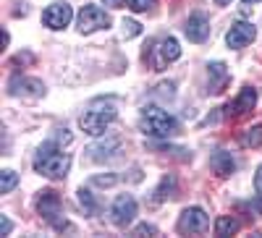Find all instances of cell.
<instances>
[{"label":"cell","instance_id":"obj_28","mask_svg":"<svg viewBox=\"0 0 262 238\" xmlns=\"http://www.w3.org/2000/svg\"><path fill=\"white\" fill-rule=\"evenodd\" d=\"M254 191H257V197H262V165L257 168V176H254Z\"/></svg>","mask_w":262,"mask_h":238},{"label":"cell","instance_id":"obj_26","mask_svg":"<svg viewBox=\"0 0 262 238\" xmlns=\"http://www.w3.org/2000/svg\"><path fill=\"white\" fill-rule=\"evenodd\" d=\"M71 139H74V136H71V134H69V131H66V128H63V131H58V134H55V139H53V141L63 147V144H71Z\"/></svg>","mask_w":262,"mask_h":238},{"label":"cell","instance_id":"obj_7","mask_svg":"<svg viewBox=\"0 0 262 238\" xmlns=\"http://www.w3.org/2000/svg\"><path fill=\"white\" fill-rule=\"evenodd\" d=\"M8 94L11 97H29V100H39L45 97V84L39 79H29V76H11L8 79Z\"/></svg>","mask_w":262,"mask_h":238},{"label":"cell","instance_id":"obj_9","mask_svg":"<svg viewBox=\"0 0 262 238\" xmlns=\"http://www.w3.org/2000/svg\"><path fill=\"white\" fill-rule=\"evenodd\" d=\"M137 218V199L131 197V194H121V197H116L113 207H111V220L116 228H126L131 225Z\"/></svg>","mask_w":262,"mask_h":238},{"label":"cell","instance_id":"obj_10","mask_svg":"<svg viewBox=\"0 0 262 238\" xmlns=\"http://www.w3.org/2000/svg\"><path fill=\"white\" fill-rule=\"evenodd\" d=\"M71 18H74V8L66 3H53L45 8V13H42V24H45L48 29H63V27H69L71 24Z\"/></svg>","mask_w":262,"mask_h":238},{"label":"cell","instance_id":"obj_5","mask_svg":"<svg viewBox=\"0 0 262 238\" xmlns=\"http://www.w3.org/2000/svg\"><path fill=\"white\" fill-rule=\"evenodd\" d=\"M111 27V16H107L100 6H84L76 16V29L79 34H92L97 29H107Z\"/></svg>","mask_w":262,"mask_h":238},{"label":"cell","instance_id":"obj_11","mask_svg":"<svg viewBox=\"0 0 262 238\" xmlns=\"http://www.w3.org/2000/svg\"><path fill=\"white\" fill-rule=\"evenodd\" d=\"M254 37H257V29L249 24V21H236L226 34V45L231 50H242V47L249 45V42H254Z\"/></svg>","mask_w":262,"mask_h":238},{"label":"cell","instance_id":"obj_16","mask_svg":"<svg viewBox=\"0 0 262 238\" xmlns=\"http://www.w3.org/2000/svg\"><path fill=\"white\" fill-rule=\"evenodd\" d=\"M210 168H212V173H217V176H231V173L236 170V160L231 157V152H226V149H217V152L210 157Z\"/></svg>","mask_w":262,"mask_h":238},{"label":"cell","instance_id":"obj_14","mask_svg":"<svg viewBox=\"0 0 262 238\" xmlns=\"http://www.w3.org/2000/svg\"><path fill=\"white\" fill-rule=\"evenodd\" d=\"M118 147H121V139H118V136H111V139H105V141H100V144L86 147V157H90V160H97V162L111 160V157L118 152Z\"/></svg>","mask_w":262,"mask_h":238},{"label":"cell","instance_id":"obj_8","mask_svg":"<svg viewBox=\"0 0 262 238\" xmlns=\"http://www.w3.org/2000/svg\"><path fill=\"white\" fill-rule=\"evenodd\" d=\"M207 225H210V218H207V212H205L202 207H186V209L181 212L176 228H179V233H184V235H194V233L207 230Z\"/></svg>","mask_w":262,"mask_h":238},{"label":"cell","instance_id":"obj_19","mask_svg":"<svg viewBox=\"0 0 262 238\" xmlns=\"http://www.w3.org/2000/svg\"><path fill=\"white\" fill-rule=\"evenodd\" d=\"M238 230V220L236 218H217L215 220V235H233Z\"/></svg>","mask_w":262,"mask_h":238},{"label":"cell","instance_id":"obj_24","mask_svg":"<svg viewBox=\"0 0 262 238\" xmlns=\"http://www.w3.org/2000/svg\"><path fill=\"white\" fill-rule=\"evenodd\" d=\"M131 235H158V228L149 225V223H142V225H137L134 230H131Z\"/></svg>","mask_w":262,"mask_h":238},{"label":"cell","instance_id":"obj_6","mask_svg":"<svg viewBox=\"0 0 262 238\" xmlns=\"http://www.w3.org/2000/svg\"><path fill=\"white\" fill-rule=\"evenodd\" d=\"M116 121V110L113 107H105V110H86L81 118H79V126L84 134L90 136H100L105 134V128Z\"/></svg>","mask_w":262,"mask_h":238},{"label":"cell","instance_id":"obj_3","mask_svg":"<svg viewBox=\"0 0 262 238\" xmlns=\"http://www.w3.org/2000/svg\"><path fill=\"white\" fill-rule=\"evenodd\" d=\"M181 58V45L176 37H163V39H155L152 45L144 50V60L149 63L152 71H163L168 63L179 60Z\"/></svg>","mask_w":262,"mask_h":238},{"label":"cell","instance_id":"obj_15","mask_svg":"<svg viewBox=\"0 0 262 238\" xmlns=\"http://www.w3.org/2000/svg\"><path fill=\"white\" fill-rule=\"evenodd\" d=\"M254 105H257V89H252V86H244V89L238 92V97L233 100V105H228V113L244 115V113L252 110Z\"/></svg>","mask_w":262,"mask_h":238},{"label":"cell","instance_id":"obj_21","mask_svg":"<svg viewBox=\"0 0 262 238\" xmlns=\"http://www.w3.org/2000/svg\"><path fill=\"white\" fill-rule=\"evenodd\" d=\"M16 183H18V176L13 170H3V173H0V194H11L16 188Z\"/></svg>","mask_w":262,"mask_h":238},{"label":"cell","instance_id":"obj_1","mask_svg":"<svg viewBox=\"0 0 262 238\" xmlns=\"http://www.w3.org/2000/svg\"><path fill=\"white\" fill-rule=\"evenodd\" d=\"M69 168H71V157L69 152H63V147L55 141H48L45 147L37 149V157H34V170L45 178L60 181L69 176Z\"/></svg>","mask_w":262,"mask_h":238},{"label":"cell","instance_id":"obj_20","mask_svg":"<svg viewBox=\"0 0 262 238\" xmlns=\"http://www.w3.org/2000/svg\"><path fill=\"white\" fill-rule=\"evenodd\" d=\"M242 147H262V123L247 128L242 134Z\"/></svg>","mask_w":262,"mask_h":238},{"label":"cell","instance_id":"obj_25","mask_svg":"<svg viewBox=\"0 0 262 238\" xmlns=\"http://www.w3.org/2000/svg\"><path fill=\"white\" fill-rule=\"evenodd\" d=\"M116 181H118L116 176H95V178H92L95 186H113Z\"/></svg>","mask_w":262,"mask_h":238},{"label":"cell","instance_id":"obj_30","mask_svg":"<svg viewBox=\"0 0 262 238\" xmlns=\"http://www.w3.org/2000/svg\"><path fill=\"white\" fill-rule=\"evenodd\" d=\"M231 0H215V6H228Z\"/></svg>","mask_w":262,"mask_h":238},{"label":"cell","instance_id":"obj_31","mask_svg":"<svg viewBox=\"0 0 262 238\" xmlns=\"http://www.w3.org/2000/svg\"><path fill=\"white\" fill-rule=\"evenodd\" d=\"M244 3H259V0H244Z\"/></svg>","mask_w":262,"mask_h":238},{"label":"cell","instance_id":"obj_18","mask_svg":"<svg viewBox=\"0 0 262 238\" xmlns=\"http://www.w3.org/2000/svg\"><path fill=\"white\" fill-rule=\"evenodd\" d=\"M76 199H79L84 215H90V218L100 212V202H97V197H95L90 188H79V191H76Z\"/></svg>","mask_w":262,"mask_h":238},{"label":"cell","instance_id":"obj_27","mask_svg":"<svg viewBox=\"0 0 262 238\" xmlns=\"http://www.w3.org/2000/svg\"><path fill=\"white\" fill-rule=\"evenodd\" d=\"M11 220H8V215H0V235H8L11 233Z\"/></svg>","mask_w":262,"mask_h":238},{"label":"cell","instance_id":"obj_4","mask_svg":"<svg viewBox=\"0 0 262 238\" xmlns=\"http://www.w3.org/2000/svg\"><path fill=\"white\" fill-rule=\"evenodd\" d=\"M60 207H63V204H60V197H58L53 188L39 191V197H37V212H39L55 230H69V233H74L76 228L60 215Z\"/></svg>","mask_w":262,"mask_h":238},{"label":"cell","instance_id":"obj_29","mask_svg":"<svg viewBox=\"0 0 262 238\" xmlns=\"http://www.w3.org/2000/svg\"><path fill=\"white\" fill-rule=\"evenodd\" d=\"M105 6H111V8H123L126 6V0H102Z\"/></svg>","mask_w":262,"mask_h":238},{"label":"cell","instance_id":"obj_13","mask_svg":"<svg viewBox=\"0 0 262 238\" xmlns=\"http://www.w3.org/2000/svg\"><path fill=\"white\" fill-rule=\"evenodd\" d=\"M184 34L191 39V42H205L210 37V21L205 13H191L184 24Z\"/></svg>","mask_w":262,"mask_h":238},{"label":"cell","instance_id":"obj_17","mask_svg":"<svg viewBox=\"0 0 262 238\" xmlns=\"http://www.w3.org/2000/svg\"><path fill=\"white\" fill-rule=\"evenodd\" d=\"M176 176H173V173H168V176H163V181H160V186L155 188V202H165V199H173L176 197Z\"/></svg>","mask_w":262,"mask_h":238},{"label":"cell","instance_id":"obj_23","mask_svg":"<svg viewBox=\"0 0 262 238\" xmlns=\"http://www.w3.org/2000/svg\"><path fill=\"white\" fill-rule=\"evenodd\" d=\"M158 0H126V6L134 11V13H144V11H152Z\"/></svg>","mask_w":262,"mask_h":238},{"label":"cell","instance_id":"obj_22","mask_svg":"<svg viewBox=\"0 0 262 238\" xmlns=\"http://www.w3.org/2000/svg\"><path fill=\"white\" fill-rule=\"evenodd\" d=\"M123 37L126 39H134V37H139L142 34V24L139 21H134V18H123Z\"/></svg>","mask_w":262,"mask_h":238},{"label":"cell","instance_id":"obj_2","mask_svg":"<svg viewBox=\"0 0 262 238\" xmlns=\"http://www.w3.org/2000/svg\"><path fill=\"white\" fill-rule=\"evenodd\" d=\"M139 126H142V131L147 136H155V139H170V136H176L181 131L179 121L173 118L170 113H165L163 107H158V105H147L144 107Z\"/></svg>","mask_w":262,"mask_h":238},{"label":"cell","instance_id":"obj_12","mask_svg":"<svg viewBox=\"0 0 262 238\" xmlns=\"http://www.w3.org/2000/svg\"><path fill=\"white\" fill-rule=\"evenodd\" d=\"M228 81H231V74L226 68V63H221V60L210 63L207 66V92L210 94H221L228 86Z\"/></svg>","mask_w":262,"mask_h":238}]
</instances>
